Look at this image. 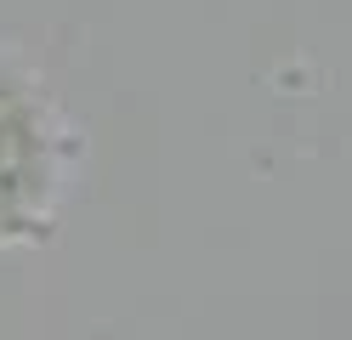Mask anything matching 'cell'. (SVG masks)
<instances>
[{"mask_svg":"<svg viewBox=\"0 0 352 340\" xmlns=\"http://www.w3.org/2000/svg\"><path fill=\"white\" fill-rule=\"evenodd\" d=\"M74 159L80 136L46 80L12 45H0V249L52 244Z\"/></svg>","mask_w":352,"mask_h":340,"instance_id":"1","label":"cell"}]
</instances>
